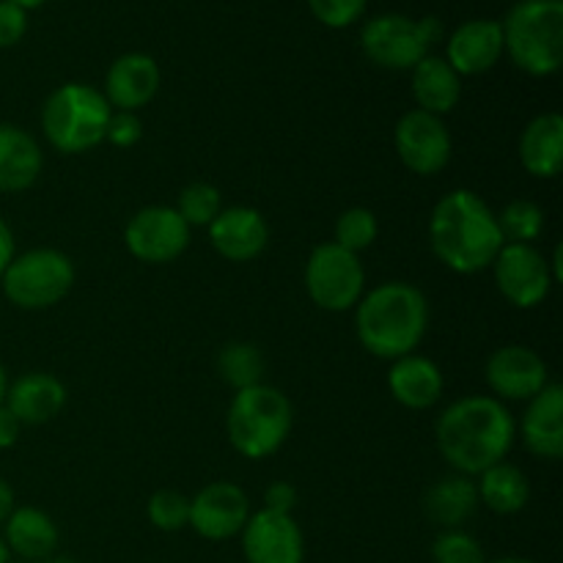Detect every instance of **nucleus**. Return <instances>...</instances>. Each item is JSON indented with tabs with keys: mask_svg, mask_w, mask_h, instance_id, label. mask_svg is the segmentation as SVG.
<instances>
[{
	"mask_svg": "<svg viewBox=\"0 0 563 563\" xmlns=\"http://www.w3.org/2000/svg\"><path fill=\"white\" fill-rule=\"evenodd\" d=\"M302 278H306V291L313 306L330 313L355 311L366 291V267L361 256L344 251L333 240L313 247Z\"/></svg>",
	"mask_w": 563,
	"mask_h": 563,
	"instance_id": "obj_9",
	"label": "nucleus"
},
{
	"mask_svg": "<svg viewBox=\"0 0 563 563\" xmlns=\"http://www.w3.org/2000/svg\"><path fill=\"white\" fill-rule=\"evenodd\" d=\"M295 427V407L284 390L267 383L234 390L225 412V434L231 449L245 460H267L278 454Z\"/></svg>",
	"mask_w": 563,
	"mask_h": 563,
	"instance_id": "obj_4",
	"label": "nucleus"
},
{
	"mask_svg": "<svg viewBox=\"0 0 563 563\" xmlns=\"http://www.w3.org/2000/svg\"><path fill=\"white\" fill-rule=\"evenodd\" d=\"M377 236H379V220L377 214L366 207L344 209L333 225L335 245H341L350 253H357V256H361L363 251H368V247L377 242Z\"/></svg>",
	"mask_w": 563,
	"mask_h": 563,
	"instance_id": "obj_30",
	"label": "nucleus"
},
{
	"mask_svg": "<svg viewBox=\"0 0 563 563\" xmlns=\"http://www.w3.org/2000/svg\"><path fill=\"white\" fill-rule=\"evenodd\" d=\"M434 440L451 473L476 478L511 454L517 443V418L495 396H462L438 416Z\"/></svg>",
	"mask_w": 563,
	"mask_h": 563,
	"instance_id": "obj_1",
	"label": "nucleus"
},
{
	"mask_svg": "<svg viewBox=\"0 0 563 563\" xmlns=\"http://www.w3.org/2000/svg\"><path fill=\"white\" fill-rule=\"evenodd\" d=\"M498 214L478 192L467 187L445 192L429 218V247L445 269L476 275L493 267L504 247Z\"/></svg>",
	"mask_w": 563,
	"mask_h": 563,
	"instance_id": "obj_2",
	"label": "nucleus"
},
{
	"mask_svg": "<svg viewBox=\"0 0 563 563\" xmlns=\"http://www.w3.org/2000/svg\"><path fill=\"white\" fill-rule=\"evenodd\" d=\"M174 209L190 229H207L223 209V196L209 181H192L179 192V201Z\"/></svg>",
	"mask_w": 563,
	"mask_h": 563,
	"instance_id": "obj_31",
	"label": "nucleus"
},
{
	"mask_svg": "<svg viewBox=\"0 0 563 563\" xmlns=\"http://www.w3.org/2000/svg\"><path fill=\"white\" fill-rule=\"evenodd\" d=\"M242 555L247 563H302L306 537L295 515H275L258 509L247 517L240 533Z\"/></svg>",
	"mask_w": 563,
	"mask_h": 563,
	"instance_id": "obj_15",
	"label": "nucleus"
},
{
	"mask_svg": "<svg viewBox=\"0 0 563 563\" xmlns=\"http://www.w3.org/2000/svg\"><path fill=\"white\" fill-rule=\"evenodd\" d=\"M113 108L88 82H64L42 104V132L60 154H86L102 146Z\"/></svg>",
	"mask_w": 563,
	"mask_h": 563,
	"instance_id": "obj_6",
	"label": "nucleus"
},
{
	"mask_svg": "<svg viewBox=\"0 0 563 563\" xmlns=\"http://www.w3.org/2000/svg\"><path fill=\"white\" fill-rule=\"evenodd\" d=\"M124 247L132 258L143 264H170L190 247V225L179 218L174 207L152 203L126 220Z\"/></svg>",
	"mask_w": 563,
	"mask_h": 563,
	"instance_id": "obj_10",
	"label": "nucleus"
},
{
	"mask_svg": "<svg viewBox=\"0 0 563 563\" xmlns=\"http://www.w3.org/2000/svg\"><path fill=\"white\" fill-rule=\"evenodd\" d=\"M504 55L531 77H550L563 60V0H517L500 22Z\"/></svg>",
	"mask_w": 563,
	"mask_h": 563,
	"instance_id": "obj_5",
	"label": "nucleus"
},
{
	"mask_svg": "<svg viewBox=\"0 0 563 563\" xmlns=\"http://www.w3.org/2000/svg\"><path fill=\"white\" fill-rule=\"evenodd\" d=\"M489 394L498 401H531L550 379L548 361L526 344H506L487 357L484 366Z\"/></svg>",
	"mask_w": 563,
	"mask_h": 563,
	"instance_id": "obj_14",
	"label": "nucleus"
},
{
	"mask_svg": "<svg viewBox=\"0 0 563 563\" xmlns=\"http://www.w3.org/2000/svg\"><path fill=\"white\" fill-rule=\"evenodd\" d=\"M423 515L429 522L440 526L443 531H456L465 522H471L478 511V489L476 478L449 473L438 478L432 487L423 493Z\"/></svg>",
	"mask_w": 563,
	"mask_h": 563,
	"instance_id": "obj_25",
	"label": "nucleus"
},
{
	"mask_svg": "<svg viewBox=\"0 0 563 563\" xmlns=\"http://www.w3.org/2000/svg\"><path fill=\"white\" fill-rule=\"evenodd\" d=\"M388 390L396 405L412 412H423L432 410L443 399L445 377L432 357L412 352V355L390 361Z\"/></svg>",
	"mask_w": 563,
	"mask_h": 563,
	"instance_id": "obj_21",
	"label": "nucleus"
},
{
	"mask_svg": "<svg viewBox=\"0 0 563 563\" xmlns=\"http://www.w3.org/2000/svg\"><path fill=\"white\" fill-rule=\"evenodd\" d=\"M432 561L434 563H487L484 548L476 537L456 528V531H440V537L432 542Z\"/></svg>",
	"mask_w": 563,
	"mask_h": 563,
	"instance_id": "obj_33",
	"label": "nucleus"
},
{
	"mask_svg": "<svg viewBox=\"0 0 563 563\" xmlns=\"http://www.w3.org/2000/svg\"><path fill=\"white\" fill-rule=\"evenodd\" d=\"M16 256V240H14V231L11 225L0 218V278H3L5 267L11 264V258Z\"/></svg>",
	"mask_w": 563,
	"mask_h": 563,
	"instance_id": "obj_39",
	"label": "nucleus"
},
{
	"mask_svg": "<svg viewBox=\"0 0 563 563\" xmlns=\"http://www.w3.org/2000/svg\"><path fill=\"white\" fill-rule=\"evenodd\" d=\"M148 522L163 533H176L190 520V498L179 489H157L146 504Z\"/></svg>",
	"mask_w": 563,
	"mask_h": 563,
	"instance_id": "obj_32",
	"label": "nucleus"
},
{
	"mask_svg": "<svg viewBox=\"0 0 563 563\" xmlns=\"http://www.w3.org/2000/svg\"><path fill=\"white\" fill-rule=\"evenodd\" d=\"M487 563H537V561L520 559V555H506V559H495V561H487Z\"/></svg>",
	"mask_w": 563,
	"mask_h": 563,
	"instance_id": "obj_43",
	"label": "nucleus"
},
{
	"mask_svg": "<svg viewBox=\"0 0 563 563\" xmlns=\"http://www.w3.org/2000/svg\"><path fill=\"white\" fill-rule=\"evenodd\" d=\"M207 231L214 253L234 264L256 262L269 245V223L256 207L220 209Z\"/></svg>",
	"mask_w": 563,
	"mask_h": 563,
	"instance_id": "obj_16",
	"label": "nucleus"
},
{
	"mask_svg": "<svg viewBox=\"0 0 563 563\" xmlns=\"http://www.w3.org/2000/svg\"><path fill=\"white\" fill-rule=\"evenodd\" d=\"M159 80H163V75H159V66L152 55L124 53L110 64L102 93L113 110L137 113L157 97Z\"/></svg>",
	"mask_w": 563,
	"mask_h": 563,
	"instance_id": "obj_18",
	"label": "nucleus"
},
{
	"mask_svg": "<svg viewBox=\"0 0 563 563\" xmlns=\"http://www.w3.org/2000/svg\"><path fill=\"white\" fill-rule=\"evenodd\" d=\"M44 152L22 126L0 121V192H25L38 181Z\"/></svg>",
	"mask_w": 563,
	"mask_h": 563,
	"instance_id": "obj_23",
	"label": "nucleus"
},
{
	"mask_svg": "<svg viewBox=\"0 0 563 563\" xmlns=\"http://www.w3.org/2000/svg\"><path fill=\"white\" fill-rule=\"evenodd\" d=\"M498 214V229L504 242L511 245H537L544 234V209L528 198H515Z\"/></svg>",
	"mask_w": 563,
	"mask_h": 563,
	"instance_id": "obj_29",
	"label": "nucleus"
},
{
	"mask_svg": "<svg viewBox=\"0 0 563 563\" xmlns=\"http://www.w3.org/2000/svg\"><path fill=\"white\" fill-rule=\"evenodd\" d=\"M75 262L58 247H33L16 253L0 278L3 297L20 311H47L71 291Z\"/></svg>",
	"mask_w": 563,
	"mask_h": 563,
	"instance_id": "obj_7",
	"label": "nucleus"
},
{
	"mask_svg": "<svg viewBox=\"0 0 563 563\" xmlns=\"http://www.w3.org/2000/svg\"><path fill=\"white\" fill-rule=\"evenodd\" d=\"M218 372L229 388L242 390L253 388V385L264 383V372H267V361H264L262 350L251 341H231L220 350L218 355Z\"/></svg>",
	"mask_w": 563,
	"mask_h": 563,
	"instance_id": "obj_28",
	"label": "nucleus"
},
{
	"mask_svg": "<svg viewBox=\"0 0 563 563\" xmlns=\"http://www.w3.org/2000/svg\"><path fill=\"white\" fill-rule=\"evenodd\" d=\"M297 506V487L289 482H273L264 493L262 509L275 511V515H291Z\"/></svg>",
	"mask_w": 563,
	"mask_h": 563,
	"instance_id": "obj_37",
	"label": "nucleus"
},
{
	"mask_svg": "<svg viewBox=\"0 0 563 563\" xmlns=\"http://www.w3.org/2000/svg\"><path fill=\"white\" fill-rule=\"evenodd\" d=\"M476 489L478 504L487 506L493 515H520L528 500H531V482H528L526 471H520V467L506 460L478 473Z\"/></svg>",
	"mask_w": 563,
	"mask_h": 563,
	"instance_id": "obj_27",
	"label": "nucleus"
},
{
	"mask_svg": "<svg viewBox=\"0 0 563 563\" xmlns=\"http://www.w3.org/2000/svg\"><path fill=\"white\" fill-rule=\"evenodd\" d=\"M66 385L49 372H25L11 379L3 407L20 421V427H42L64 412Z\"/></svg>",
	"mask_w": 563,
	"mask_h": 563,
	"instance_id": "obj_20",
	"label": "nucleus"
},
{
	"mask_svg": "<svg viewBox=\"0 0 563 563\" xmlns=\"http://www.w3.org/2000/svg\"><path fill=\"white\" fill-rule=\"evenodd\" d=\"M27 31V11L20 5L0 0V49L14 47Z\"/></svg>",
	"mask_w": 563,
	"mask_h": 563,
	"instance_id": "obj_36",
	"label": "nucleus"
},
{
	"mask_svg": "<svg viewBox=\"0 0 563 563\" xmlns=\"http://www.w3.org/2000/svg\"><path fill=\"white\" fill-rule=\"evenodd\" d=\"M20 432H22L20 421H16V418L0 405V451L14 449L16 440H20Z\"/></svg>",
	"mask_w": 563,
	"mask_h": 563,
	"instance_id": "obj_38",
	"label": "nucleus"
},
{
	"mask_svg": "<svg viewBox=\"0 0 563 563\" xmlns=\"http://www.w3.org/2000/svg\"><path fill=\"white\" fill-rule=\"evenodd\" d=\"M9 3H14V5H20V9H38V5H44L47 3V0H9Z\"/></svg>",
	"mask_w": 563,
	"mask_h": 563,
	"instance_id": "obj_42",
	"label": "nucleus"
},
{
	"mask_svg": "<svg viewBox=\"0 0 563 563\" xmlns=\"http://www.w3.org/2000/svg\"><path fill=\"white\" fill-rule=\"evenodd\" d=\"M3 542L11 559L42 563L58 550V526L36 506H14L3 522Z\"/></svg>",
	"mask_w": 563,
	"mask_h": 563,
	"instance_id": "obj_22",
	"label": "nucleus"
},
{
	"mask_svg": "<svg viewBox=\"0 0 563 563\" xmlns=\"http://www.w3.org/2000/svg\"><path fill=\"white\" fill-rule=\"evenodd\" d=\"M9 561H11V553H9V548H5L3 537H0V563H9Z\"/></svg>",
	"mask_w": 563,
	"mask_h": 563,
	"instance_id": "obj_44",
	"label": "nucleus"
},
{
	"mask_svg": "<svg viewBox=\"0 0 563 563\" xmlns=\"http://www.w3.org/2000/svg\"><path fill=\"white\" fill-rule=\"evenodd\" d=\"M9 372H5V366L3 363H0V405H3V399H5V390H9Z\"/></svg>",
	"mask_w": 563,
	"mask_h": 563,
	"instance_id": "obj_41",
	"label": "nucleus"
},
{
	"mask_svg": "<svg viewBox=\"0 0 563 563\" xmlns=\"http://www.w3.org/2000/svg\"><path fill=\"white\" fill-rule=\"evenodd\" d=\"M251 515V498L240 484L212 482L190 498L187 526L207 542H229L240 537Z\"/></svg>",
	"mask_w": 563,
	"mask_h": 563,
	"instance_id": "obj_13",
	"label": "nucleus"
},
{
	"mask_svg": "<svg viewBox=\"0 0 563 563\" xmlns=\"http://www.w3.org/2000/svg\"><path fill=\"white\" fill-rule=\"evenodd\" d=\"M522 445L539 460L555 462L563 456V388L548 383L531 401H526L520 423H517Z\"/></svg>",
	"mask_w": 563,
	"mask_h": 563,
	"instance_id": "obj_19",
	"label": "nucleus"
},
{
	"mask_svg": "<svg viewBox=\"0 0 563 563\" xmlns=\"http://www.w3.org/2000/svg\"><path fill=\"white\" fill-rule=\"evenodd\" d=\"M520 165L533 179H555L563 168V119L555 110L533 115L520 135Z\"/></svg>",
	"mask_w": 563,
	"mask_h": 563,
	"instance_id": "obj_24",
	"label": "nucleus"
},
{
	"mask_svg": "<svg viewBox=\"0 0 563 563\" xmlns=\"http://www.w3.org/2000/svg\"><path fill=\"white\" fill-rule=\"evenodd\" d=\"M9 563H27V561H20V559H11Z\"/></svg>",
	"mask_w": 563,
	"mask_h": 563,
	"instance_id": "obj_46",
	"label": "nucleus"
},
{
	"mask_svg": "<svg viewBox=\"0 0 563 563\" xmlns=\"http://www.w3.org/2000/svg\"><path fill=\"white\" fill-rule=\"evenodd\" d=\"M410 88L418 110L443 119L460 104L462 77L451 69L443 55H427L410 69Z\"/></svg>",
	"mask_w": 563,
	"mask_h": 563,
	"instance_id": "obj_26",
	"label": "nucleus"
},
{
	"mask_svg": "<svg viewBox=\"0 0 563 563\" xmlns=\"http://www.w3.org/2000/svg\"><path fill=\"white\" fill-rule=\"evenodd\" d=\"M11 509H14V489H11V484L0 476V526H3L5 517L11 515Z\"/></svg>",
	"mask_w": 563,
	"mask_h": 563,
	"instance_id": "obj_40",
	"label": "nucleus"
},
{
	"mask_svg": "<svg viewBox=\"0 0 563 563\" xmlns=\"http://www.w3.org/2000/svg\"><path fill=\"white\" fill-rule=\"evenodd\" d=\"M443 36L438 16L412 20L407 14H379L361 31V47L374 66L388 71H410L432 55L434 42Z\"/></svg>",
	"mask_w": 563,
	"mask_h": 563,
	"instance_id": "obj_8",
	"label": "nucleus"
},
{
	"mask_svg": "<svg viewBox=\"0 0 563 563\" xmlns=\"http://www.w3.org/2000/svg\"><path fill=\"white\" fill-rule=\"evenodd\" d=\"M42 563H80V561H75V559H60V555H58V559H55V555H53V559H47V561H42Z\"/></svg>",
	"mask_w": 563,
	"mask_h": 563,
	"instance_id": "obj_45",
	"label": "nucleus"
},
{
	"mask_svg": "<svg viewBox=\"0 0 563 563\" xmlns=\"http://www.w3.org/2000/svg\"><path fill=\"white\" fill-rule=\"evenodd\" d=\"M394 146L401 165L416 176H438L454 157V141L440 115L412 108L396 121Z\"/></svg>",
	"mask_w": 563,
	"mask_h": 563,
	"instance_id": "obj_12",
	"label": "nucleus"
},
{
	"mask_svg": "<svg viewBox=\"0 0 563 563\" xmlns=\"http://www.w3.org/2000/svg\"><path fill=\"white\" fill-rule=\"evenodd\" d=\"M143 137V121L137 113H124V110H113L104 130V143L115 148H132L137 146Z\"/></svg>",
	"mask_w": 563,
	"mask_h": 563,
	"instance_id": "obj_35",
	"label": "nucleus"
},
{
	"mask_svg": "<svg viewBox=\"0 0 563 563\" xmlns=\"http://www.w3.org/2000/svg\"><path fill=\"white\" fill-rule=\"evenodd\" d=\"M429 300L407 280H385L363 291L355 306V335L379 361L412 355L427 339Z\"/></svg>",
	"mask_w": 563,
	"mask_h": 563,
	"instance_id": "obj_3",
	"label": "nucleus"
},
{
	"mask_svg": "<svg viewBox=\"0 0 563 563\" xmlns=\"http://www.w3.org/2000/svg\"><path fill=\"white\" fill-rule=\"evenodd\" d=\"M368 0H308L311 14L322 22L324 27H350L366 11Z\"/></svg>",
	"mask_w": 563,
	"mask_h": 563,
	"instance_id": "obj_34",
	"label": "nucleus"
},
{
	"mask_svg": "<svg viewBox=\"0 0 563 563\" xmlns=\"http://www.w3.org/2000/svg\"><path fill=\"white\" fill-rule=\"evenodd\" d=\"M489 269H493L500 297L520 311L542 306L555 286L548 256L537 245L506 242Z\"/></svg>",
	"mask_w": 563,
	"mask_h": 563,
	"instance_id": "obj_11",
	"label": "nucleus"
},
{
	"mask_svg": "<svg viewBox=\"0 0 563 563\" xmlns=\"http://www.w3.org/2000/svg\"><path fill=\"white\" fill-rule=\"evenodd\" d=\"M445 60L460 77H476L504 58V31L498 20H467L454 27L445 44Z\"/></svg>",
	"mask_w": 563,
	"mask_h": 563,
	"instance_id": "obj_17",
	"label": "nucleus"
}]
</instances>
